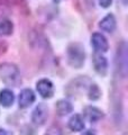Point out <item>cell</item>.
Masks as SVG:
<instances>
[{
    "instance_id": "obj_17",
    "label": "cell",
    "mask_w": 128,
    "mask_h": 135,
    "mask_svg": "<svg viewBox=\"0 0 128 135\" xmlns=\"http://www.w3.org/2000/svg\"><path fill=\"white\" fill-rule=\"evenodd\" d=\"M46 135H62V133L58 127H51L48 132L46 133Z\"/></svg>"
},
{
    "instance_id": "obj_12",
    "label": "cell",
    "mask_w": 128,
    "mask_h": 135,
    "mask_svg": "<svg viewBox=\"0 0 128 135\" xmlns=\"http://www.w3.org/2000/svg\"><path fill=\"white\" fill-rule=\"evenodd\" d=\"M14 32V23L7 17L0 16V37L9 36Z\"/></svg>"
},
{
    "instance_id": "obj_21",
    "label": "cell",
    "mask_w": 128,
    "mask_h": 135,
    "mask_svg": "<svg viewBox=\"0 0 128 135\" xmlns=\"http://www.w3.org/2000/svg\"><path fill=\"white\" fill-rule=\"evenodd\" d=\"M52 1H53L54 3H60V2L62 1V0H52Z\"/></svg>"
},
{
    "instance_id": "obj_7",
    "label": "cell",
    "mask_w": 128,
    "mask_h": 135,
    "mask_svg": "<svg viewBox=\"0 0 128 135\" xmlns=\"http://www.w3.org/2000/svg\"><path fill=\"white\" fill-rule=\"evenodd\" d=\"M36 89L42 98L48 99L52 98L54 95V86L51 80L48 79H41L36 82Z\"/></svg>"
},
{
    "instance_id": "obj_4",
    "label": "cell",
    "mask_w": 128,
    "mask_h": 135,
    "mask_svg": "<svg viewBox=\"0 0 128 135\" xmlns=\"http://www.w3.org/2000/svg\"><path fill=\"white\" fill-rule=\"evenodd\" d=\"M91 45L93 50H95V53H100V54H104L106 52H108L109 50V43H108V40L107 37L101 34L99 32H96L91 35Z\"/></svg>"
},
{
    "instance_id": "obj_1",
    "label": "cell",
    "mask_w": 128,
    "mask_h": 135,
    "mask_svg": "<svg viewBox=\"0 0 128 135\" xmlns=\"http://www.w3.org/2000/svg\"><path fill=\"white\" fill-rule=\"evenodd\" d=\"M0 79L7 86L18 87L21 83V75L18 66L10 62L0 63Z\"/></svg>"
},
{
    "instance_id": "obj_13",
    "label": "cell",
    "mask_w": 128,
    "mask_h": 135,
    "mask_svg": "<svg viewBox=\"0 0 128 135\" xmlns=\"http://www.w3.org/2000/svg\"><path fill=\"white\" fill-rule=\"evenodd\" d=\"M15 101V95L10 89H2L0 91V105L2 107H10Z\"/></svg>"
},
{
    "instance_id": "obj_6",
    "label": "cell",
    "mask_w": 128,
    "mask_h": 135,
    "mask_svg": "<svg viewBox=\"0 0 128 135\" xmlns=\"http://www.w3.org/2000/svg\"><path fill=\"white\" fill-rule=\"evenodd\" d=\"M92 63H93V68H95L96 72L101 75V77H105V75L108 73V60L104 54L100 53H95L92 56Z\"/></svg>"
},
{
    "instance_id": "obj_20",
    "label": "cell",
    "mask_w": 128,
    "mask_h": 135,
    "mask_svg": "<svg viewBox=\"0 0 128 135\" xmlns=\"http://www.w3.org/2000/svg\"><path fill=\"white\" fill-rule=\"evenodd\" d=\"M82 135H96V134H95V132H93V131L89 129V131H85V132H84Z\"/></svg>"
},
{
    "instance_id": "obj_14",
    "label": "cell",
    "mask_w": 128,
    "mask_h": 135,
    "mask_svg": "<svg viewBox=\"0 0 128 135\" xmlns=\"http://www.w3.org/2000/svg\"><path fill=\"white\" fill-rule=\"evenodd\" d=\"M56 113L58 114L60 116H65V115H69L70 113H72L73 110V106L70 101H67L65 99H61L56 103Z\"/></svg>"
},
{
    "instance_id": "obj_9",
    "label": "cell",
    "mask_w": 128,
    "mask_h": 135,
    "mask_svg": "<svg viewBox=\"0 0 128 135\" xmlns=\"http://www.w3.org/2000/svg\"><path fill=\"white\" fill-rule=\"evenodd\" d=\"M117 27V20L114 14L109 12L99 22V28L106 33H114Z\"/></svg>"
},
{
    "instance_id": "obj_16",
    "label": "cell",
    "mask_w": 128,
    "mask_h": 135,
    "mask_svg": "<svg viewBox=\"0 0 128 135\" xmlns=\"http://www.w3.org/2000/svg\"><path fill=\"white\" fill-rule=\"evenodd\" d=\"M101 96V90L96 83H90L88 88V98L90 100H98Z\"/></svg>"
},
{
    "instance_id": "obj_11",
    "label": "cell",
    "mask_w": 128,
    "mask_h": 135,
    "mask_svg": "<svg viewBox=\"0 0 128 135\" xmlns=\"http://www.w3.org/2000/svg\"><path fill=\"white\" fill-rule=\"evenodd\" d=\"M84 115L88 118L89 122L91 123H96V122L100 120L104 117V113H102L99 108L95 106H88L84 108Z\"/></svg>"
},
{
    "instance_id": "obj_8",
    "label": "cell",
    "mask_w": 128,
    "mask_h": 135,
    "mask_svg": "<svg viewBox=\"0 0 128 135\" xmlns=\"http://www.w3.org/2000/svg\"><path fill=\"white\" fill-rule=\"evenodd\" d=\"M89 86H90V80L87 77H84V75H81V77L76 78L69 84L67 92L70 94V96H74L75 92H81V91L88 90Z\"/></svg>"
},
{
    "instance_id": "obj_5",
    "label": "cell",
    "mask_w": 128,
    "mask_h": 135,
    "mask_svg": "<svg viewBox=\"0 0 128 135\" xmlns=\"http://www.w3.org/2000/svg\"><path fill=\"white\" fill-rule=\"evenodd\" d=\"M48 117V108L45 104H38L35 107V109L33 110L32 114V120L34 124H36L38 126L44 125L45 122L47 120Z\"/></svg>"
},
{
    "instance_id": "obj_18",
    "label": "cell",
    "mask_w": 128,
    "mask_h": 135,
    "mask_svg": "<svg viewBox=\"0 0 128 135\" xmlns=\"http://www.w3.org/2000/svg\"><path fill=\"white\" fill-rule=\"evenodd\" d=\"M98 2L102 8H109L112 3V0H98Z\"/></svg>"
},
{
    "instance_id": "obj_10",
    "label": "cell",
    "mask_w": 128,
    "mask_h": 135,
    "mask_svg": "<svg viewBox=\"0 0 128 135\" xmlns=\"http://www.w3.org/2000/svg\"><path fill=\"white\" fill-rule=\"evenodd\" d=\"M35 101V94L32 89H23L18 97V104L20 108H27Z\"/></svg>"
},
{
    "instance_id": "obj_19",
    "label": "cell",
    "mask_w": 128,
    "mask_h": 135,
    "mask_svg": "<svg viewBox=\"0 0 128 135\" xmlns=\"http://www.w3.org/2000/svg\"><path fill=\"white\" fill-rule=\"evenodd\" d=\"M0 135H12L10 132H8L7 129H3V128H0Z\"/></svg>"
},
{
    "instance_id": "obj_3",
    "label": "cell",
    "mask_w": 128,
    "mask_h": 135,
    "mask_svg": "<svg viewBox=\"0 0 128 135\" xmlns=\"http://www.w3.org/2000/svg\"><path fill=\"white\" fill-rule=\"evenodd\" d=\"M128 46L125 41H121L117 45L116 54H115V66H116L117 73L122 79L127 77L128 72V54H127Z\"/></svg>"
},
{
    "instance_id": "obj_15",
    "label": "cell",
    "mask_w": 128,
    "mask_h": 135,
    "mask_svg": "<svg viewBox=\"0 0 128 135\" xmlns=\"http://www.w3.org/2000/svg\"><path fill=\"white\" fill-rule=\"evenodd\" d=\"M69 127H70L71 131H73V132H80V131H83V128H84L83 118L80 115H78V114L73 115L69 120Z\"/></svg>"
},
{
    "instance_id": "obj_2",
    "label": "cell",
    "mask_w": 128,
    "mask_h": 135,
    "mask_svg": "<svg viewBox=\"0 0 128 135\" xmlns=\"http://www.w3.org/2000/svg\"><path fill=\"white\" fill-rule=\"evenodd\" d=\"M85 51L82 44L71 43L66 49V61L67 64L73 69H81L85 63Z\"/></svg>"
}]
</instances>
